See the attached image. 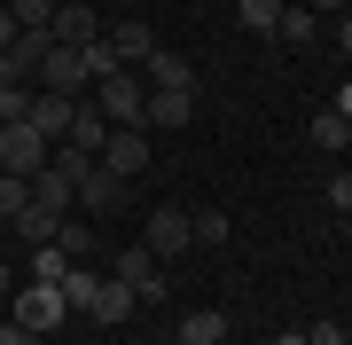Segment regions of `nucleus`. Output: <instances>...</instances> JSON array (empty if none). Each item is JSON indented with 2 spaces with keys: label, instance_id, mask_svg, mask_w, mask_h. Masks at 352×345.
I'll return each mask as SVG.
<instances>
[{
  "label": "nucleus",
  "instance_id": "obj_36",
  "mask_svg": "<svg viewBox=\"0 0 352 345\" xmlns=\"http://www.w3.org/2000/svg\"><path fill=\"white\" fill-rule=\"evenodd\" d=\"M274 345H305V330H282V337H274Z\"/></svg>",
  "mask_w": 352,
  "mask_h": 345
},
{
  "label": "nucleus",
  "instance_id": "obj_26",
  "mask_svg": "<svg viewBox=\"0 0 352 345\" xmlns=\"http://www.w3.org/2000/svg\"><path fill=\"white\" fill-rule=\"evenodd\" d=\"M24 110H32V94H24V87H0V126H16Z\"/></svg>",
  "mask_w": 352,
  "mask_h": 345
},
{
  "label": "nucleus",
  "instance_id": "obj_11",
  "mask_svg": "<svg viewBox=\"0 0 352 345\" xmlns=\"http://www.w3.org/2000/svg\"><path fill=\"white\" fill-rule=\"evenodd\" d=\"M32 205H47V212H71V205H78V180H71L63 165H55V157L32 173Z\"/></svg>",
  "mask_w": 352,
  "mask_h": 345
},
{
  "label": "nucleus",
  "instance_id": "obj_19",
  "mask_svg": "<svg viewBox=\"0 0 352 345\" xmlns=\"http://www.w3.org/2000/svg\"><path fill=\"white\" fill-rule=\"evenodd\" d=\"M314 149H352V118L344 110H314Z\"/></svg>",
  "mask_w": 352,
  "mask_h": 345
},
{
  "label": "nucleus",
  "instance_id": "obj_15",
  "mask_svg": "<svg viewBox=\"0 0 352 345\" xmlns=\"http://www.w3.org/2000/svg\"><path fill=\"white\" fill-rule=\"evenodd\" d=\"M118 189H126V180H118V173H102V165L78 173V205H87V212H110V205H118Z\"/></svg>",
  "mask_w": 352,
  "mask_h": 345
},
{
  "label": "nucleus",
  "instance_id": "obj_32",
  "mask_svg": "<svg viewBox=\"0 0 352 345\" xmlns=\"http://www.w3.org/2000/svg\"><path fill=\"white\" fill-rule=\"evenodd\" d=\"M337 55H344V63H352V8L337 16Z\"/></svg>",
  "mask_w": 352,
  "mask_h": 345
},
{
  "label": "nucleus",
  "instance_id": "obj_31",
  "mask_svg": "<svg viewBox=\"0 0 352 345\" xmlns=\"http://www.w3.org/2000/svg\"><path fill=\"white\" fill-rule=\"evenodd\" d=\"M0 345H32V330H24V322L8 314V322H0Z\"/></svg>",
  "mask_w": 352,
  "mask_h": 345
},
{
  "label": "nucleus",
  "instance_id": "obj_16",
  "mask_svg": "<svg viewBox=\"0 0 352 345\" xmlns=\"http://www.w3.org/2000/svg\"><path fill=\"white\" fill-rule=\"evenodd\" d=\"M227 337V314L219 306H188V322H180V345H219Z\"/></svg>",
  "mask_w": 352,
  "mask_h": 345
},
{
  "label": "nucleus",
  "instance_id": "obj_5",
  "mask_svg": "<svg viewBox=\"0 0 352 345\" xmlns=\"http://www.w3.org/2000/svg\"><path fill=\"white\" fill-rule=\"evenodd\" d=\"M94 165H102V173H118V180L149 173V134H141V126H110V141H102Z\"/></svg>",
  "mask_w": 352,
  "mask_h": 345
},
{
  "label": "nucleus",
  "instance_id": "obj_29",
  "mask_svg": "<svg viewBox=\"0 0 352 345\" xmlns=\"http://www.w3.org/2000/svg\"><path fill=\"white\" fill-rule=\"evenodd\" d=\"M329 205H337V220L352 212V173H337V180H329Z\"/></svg>",
  "mask_w": 352,
  "mask_h": 345
},
{
  "label": "nucleus",
  "instance_id": "obj_40",
  "mask_svg": "<svg viewBox=\"0 0 352 345\" xmlns=\"http://www.w3.org/2000/svg\"><path fill=\"white\" fill-rule=\"evenodd\" d=\"M32 345H39V337H32Z\"/></svg>",
  "mask_w": 352,
  "mask_h": 345
},
{
  "label": "nucleus",
  "instance_id": "obj_1",
  "mask_svg": "<svg viewBox=\"0 0 352 345\" xmlns=\"http://www.w3.org/2000/svg\"><path fill=\"white\" fill-rule=\"evenodd\" d=\"M94 110L110 118V126H141V118H149V87H141V71L94 79ZM141 134H149V126H141Z\"/></svg>",
  "mask_w": 352,
  "mask_h": 345
},
{
  "label": "nucleus",
  "instance_id": "obj_38",
  "mask_svg": "<svg viewBox=\"0 0 352 345\" xmlns=\"http://www.w3.org/2000/svg\"><path fill=\"white\" fill-rule=\"evenodd\" d=\"M344 243H352V212H344Z\"/></svg>",
  "mask_w": 352,
  "mask_h": 345
},
{
  "label": "nucleus",
  "instance_id": "obj_9",
  "mask_svg": "<svg viewBox=\"0 0 352 345\" xmlns=\"http://www.w3.org/2000/svg\"><path fill=\"white\" fill-rule=\"evenodd\" d=\"M71 118H78V94H32L24 126H32V134H47V141H63V134H71Z\"/></svg>",
  "mask_w": 352,
  "mask_h": 345
},
{
  "label": "nucleus",
  "instance_id": "obj_25",
  "mask_svg": "<svg viewBox=\"0 0 352 345\" xmlns=\"http://www.w3.org/2000/svg\"><path fill=\"white\" fill-rule=\"evenodd\" d=\"M63 267H71V259H63V243H39V259H32V275H39V282H55V275H63Z\"/></svg>",
  "mask_w": 352,
  "mask_h": 345
},
{
  "label": "nucleus",
  "instance_id": "obj_10",
  "mask_svg": "<svg viewBox=\"0 0 352 345\" xmlns=\"http://www.w3.org/2000/svg\"><path fill=\"white\" fill-rule=\"evenodd\" d=\"M63 48H87V39H102V16L87 8V0H55V24H47Z\"/></svg>",
  "mask_w": 352,
  "mask_h": 345
},
{
  "label": "nucleus",
  "instance_id": "obj_20",
  "mask_svg": "<svg viewBox=\"0 0 352 345\" xmlns=\"http://www.w3.org/2000/svg\"><path fill=\"white\" fill-rule=\"evenodd\" d=\"M274 39H282V48H314V8H298V0H289L282 24H274Z\"/></svg>",
  "mask_w": 352,
  "mask_h": 345
},
{
  "label": "nucleus",
  "instance_id": "obj_14",
  "mask_svg": "<svg viewBox=\"0 0 352 345\" xmlns=\"http://www.w3.org/2000/svg\"><path fill=\"white\" fill-rule=\"evenodd\" d=\"M110 48H118V63H126V71H133V63H149V48H157V32H149V24H141V16H126V24H118V32H110Z\"/></svg>",
  "mask_w": 352,
  "mask_h": 345
},
{
  "label": "nucleus",
  "instance_id": "obj_30",
  "mask_svg": "<svg viewBox=\"0 0 352 345\" xmlns=\"http://www.w3.org/2000/svg\"><path fill=\"white\" fill-rule=\"evenodd\" d=\"M24 79H32V71H24V63H16V55H8V48H0V87H24Z\"/></svg>",
  "mask_w": 352,
  "mask_h": 345
},
{
  "label": "nucleus",
  "instance_id": "obj_22",
  "mask_svg": "<svg viewBox=\"0 0 352 345\" xmlns=\"http://www.w3.org/2000/svg\"><path fill=\"white\" fill-rule=\"evenodd\" d=\"M282 8H289V0H235V16H243V24H251V32H266V39H274Z\"/></svg>",
  "mask_w": 352,
  "mask_h": 345
},
{
  "label": "nucleus",
  "instance_id": "obj_6",
  "mask_svg": "<svg viewBox=\"0 0 352 345\" xmlns=\"http://www.w3.org/2000/svg\"><path fill=\"white\" fill-rule=\"evenodd\" d=\"M118 282H126L133 298H164V259L149 251V243H126V251H118V267H110Z\"/></svg>",
  "mask_w": 352,
  "mask_h": 345
},
{
  "label": "nucleus",
  "instance_id": "obj_8",
  "mask_svg": "<svg viewBox=\"0 0 352 345\" xmlns=\"http://www.w3.org/2000/svg\"><path fill=\"white\" fill-rule=\"evenodd\" d=\"M141 243H149L157 259L188 251V212H180V205H157V212H149V228H141Z\"/></svg>",
  "mask_w": 352,
  "mask_h": 345
},
{
  "label": "nucleus",
  "instance_id": "obj_4",
  "mask_svg": "<svg viewBox=\"0 0 352 345\" xmlns=\"http://www.w3.org/2000/svg\"><path fill=\"white\" fill-rule=\"evenodd\" d=\"M47 157H55V141H47V134H32L24 118H16V126H0V173H24V180H32Z\"/></svg>",
  "mask_w": 352,
  "mask_h": 345
},
{
  "label": "nucleus",
  "instance_id": "obj_34",
  "mask_svg": "<svg viewBox=\"0 0 352 345\" xmlns=\"http://www.w3.org/2000/svg\"><path fill=\"white\" fill-rule=\"evenodd\" d=\"M298 8H314V16H344V0H298Z\"/></svg>",
  "mask_w": 352,
  "mask_h": 345
},
{
  "label": "nucleus",
  "instance_id": "obj_37",
  "mask_svg": "<svg viewBox=\"0 0 352 345\" xmlns=\"http://www.w3.org/2000/svg\"><path fill=\"white\" fill-rule=\"evenodd\" d=\"M0 298H8V259H0Z\"/></svg>",
  "mask_w": 352,
  "mask_h": 345
},
{
  "label": "nucleus",
  "instance_id": "obj_23",
  "mask_svg": "<svg viewBox=\"0 0 352 345\" xmlns=\"http://www.w3.org/2000/svg\"><path fill=\"white\" fill-rule=\"evenodd\" d=\"M0 8H8L24 32H47V24H55V0H0Z\"/></svg>",
  "mask_w": 352,
  "mask_h": 345
},
{
  "label": "nucleus",
  "instance_id": "obj_13",
  "mask_svg": "<svg viewBox=\"0 0 352 345\" xmlns=\"http://www.w3.org/2000/svg\"><path fill=\"white\" fill-rule=\"evenodd\" d=\"M102 141H110V118L78 103V118H71V134H63V149H78V157H102Z\"/></svg>",
  "mask_w": 352,
  "mask_h": 345
},
{
  "label": "nucleus",
  "instance_id": "obj_2",
  "mask_svg": "<svg viewBox=\"0 0 352 345\" xmlns=\"http://www.w3.org/2000/svg\"><path fill=\"white\" fill-rule=\"evenodd\" d=\"M39 94H87L94 87V71H87V48H63V39H55L47 55H39Z\"/></svg>",
  "mask_w": 352,
  "mask_h": 345
},
{
  "label": "nucleus",
  "instance_id": "obj_35",
  "mask_svg": "<svg viewBox=\"0 0 352 345\" xmlns=\"http://www.w3.org/2000/svg\"><path fill=\"white\" fill-rule=\"evenodd\" d=\"M329 110H344V118H352V87H344V94H337V103H329Z\"/></svg>",
  "mask_w": 352,
  "mask_h": 345
},
{
  "label": "nucleus",
  "instance_id": "obj_3",
  "mask_svg": "<svg viewBox=\"0 0 352 345\" xmlns=\"http://www.w3.org/2000/svg\"><path fill=\"white\" fill-rule=\"evenodd\" d=\"M8 314H16V322H24V330H32V337H47V330H55V322H63L71 306H63V291H55V282H39V275H32V282H24V291H16V298H8Z\"/></svg>",
  "mask_w": 352,
  "mask_h": 345
},
{
  "label": "nucleus",
  "instance_id": "obj_24",
  "mask_svg": "<svg viewBox=\"0 0 352 345\" xmlns=\"http://www.w3.org/2000/svg\"><path fill=\"white\" fill-rule=\"evenodd\" d=\"M188 243H227V212H196L188 220Z\"/></svg>",
  "mask_w": 352,
  "mask_h": 345
},
{
  "label": "nucleus",
  "instance_id": "obj_21",
  "mask_svg": "<svg viewBox=\"0 0 352 345\" xmlns=\"http://www.w3.org/2000/svg\"><path fill=\"white\" fill-rule=\"evenodd\" d=\"M16 228H24L32 243H55V236H63V212H47V205H24V212H16Z\"/></svg>",
  "mask_w": 352,
  "mask_h": 345
},
{
  "label": "nucleus",
  "instance_id": "obj_17",
  "mask_svg": "<svg viewBox=\"0 0 352 345\" xmlns=\"http://www.w3.org/2000/svg\"><path fill=\"white\" fill-rule=\"evenodd\" d=\"M196 118V94H149V118L141 126H188Z\"/></svg>",
  "mask_w": 352,
  "mask_h": 345
},
{
  "label": "nucleus",
  "instance_id": "obj_18",
  "mask_svg": "<svg viewBox=\"0 0 352 345\" xmlns=\"http://www.w3.org/2000/svg\"><path fill=\"white\" fill-rule=\"evenodd\" d=\"M133 306H141V298H133V291H126V282H118V275H110V282H102V298H94V306H87V314H94V322H126Z\"/></svg>",
  "mask_w": 352,
  "mask_h": 345
},
{
  "label": "nucleus",
  "instance_id": "obj_39",
  "mask_svg": "<svg viewBox=\"0 0 352 345\" xmlns=\"http://www.w3.org/2000/svg\"><path fill=\"white\" fill-rule=\"evenodd\" d=\"M118 8H141V0H118Z\"/></svg>",
  "mask_w": 352,
  "mask_h": 345
},
{
  "label": "nucleus",
  "instance_id": "obj_7",
  "mask_svg": "<svg viewBox=\"0 0 352 345\" xmlns=\"http://www.w3.org/2000/svg\"><path fill=\"white\" fill-rule=\"evenodd\" d=\"M141 87H149V94H196V71L180 63L173 48H149V63H141Z\"/></svg>",
  "mask_w": 352,
  "mask_h": 345
},
{
  "label": "nucleus",
  "instance_id": "obj_12",
  "mask_svg": "<svg viewBox=\"0 0 352 345\" xmlns=\"http://www.w3.org/2000/svg\"><path fill=\"white\" fill-rule=\"evenodd\" d=\"M102 282H110V275H94V267H87V259H71V267H63V275H55V291H63V306H78V314H87V306H94V298H102Z\"/></svg>",
  "mask_w": 352,
  "mask_h": 345
},
{
  "label": "nucleus",
  "instance_id": "obj_28",
  "mask_svg": "<svg viewBox=\"0 0 352 345\" xmlns=\"http://www.w3.org/2000/svg\"><path fill=\"white\" fill-rule=\"evenodd\" d=\"M305 345H352V330H337V322H314V330H305Z\"/></svg>",
  "mask_w": 352,
  "mask_h": 345
},
{
  "label": "nucleus",
  "instance_id": "obj_27",
  "mask_svg": "<svg viewBox=\"0 0 352 345\" xmlns=\"http://www.w3.org/2000/svg\"><path fill=\"white\" fill-rule=\"evenodd\" d=\"M55 243H63V259H87V243H94V236H87V228H71V220H63V236H55Z\"/></svg>",
  "mask_w": 352,
  "mask_h": 345
},
{
  "label": "nucleus",
  "instance_id": "obj_33",
  "mask_svg": "<svg viewBox=\"0 0 352 345\" xmlns=\"http://www.w3.org/2000/svg\"><path fill=\"white\" fill-rule=\"evenodd\" d=\"M16 39H24V24H16L8 8H0V48H16Z\"/></svg>",
  "mask_w": 352,
  "mask_h": 345
}]
</instances>
